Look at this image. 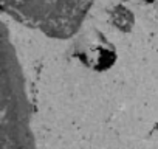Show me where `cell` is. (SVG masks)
<instances>
[{"mask_svg": "<svg viewBox=\"0 0 158 149\" xmlns=\"http://www.w3.org/2000/svg\"><path fill=\"white\" fill-rule=\"evenodd\" d=\"M0 134L2 149H36L30 120L25 78L6 28L0 42Z\"/></svg>", "mask_w": 158, "mask_h": 149, "instance_id": "cell-1", "label": "cell"}, {"mask_svg": "<svg viewBox=\"0 0 158 149\" xmlns=\"http://www.w3.org/2000/svg\"><path fill=\"white\" fill-rule=\"evenodd\" d=\"M92 0H2L5 13L56 39H68L84 23Z\"/></svg>", "mask_w": 158, "mask_h": 149, "instance_id": "cell-2", "label": "cell"}]
</instances>
